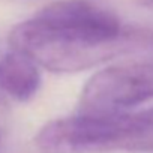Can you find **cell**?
I'll list each match as a JSON object with an SVG mask.
<instances>
[{
	"instance_id": "6da1fadb",
	"label": "cell",
	"mask_w": 153,
	"mask_h": 153,
	"mask_svg": "<svg viewBox=\"0 0 153 153\" xmlns=\"http://www.w3.org/2000/svg\"><path fill=\"white\" fill-rule=\"evenodd\" d=\"M9 45L47 71L71 74L149 48L153 33L125 27L90 0H57L17 24Z\"/></svg>"
},
{
	"instance_id": "7a4b0ae2",
	"label": "cell",
	"mask_w": 153,
	"mask_h": 153,
	"mask_svg": "<svg viewBox=\"0 0 153 153\" xmlns=\"http://www.w3.org/2000/svg\"><path fill=\"white\" fill-rule=\"evenodd\" d=\"M35 144L42 153L153 152V108L57 119L38 132Z\"/></svg>"
},
{
	"instance_id": "3957f363",
	"label": "cell",
	"mask_w": 153,
	"mask_h": 153,
	"mask_svg": "<svg viewBox=\"0 0 153 153\" xmlns=\"http://www.w3.org/2000/svg\"><path fill=\"white\" fill-rule=\"evenodd\" d=\"M153 99V62H129L98 71L81 90L80 113H116Z\"/></svg>"
},
{
	"instance_id": "277c9868",
	"label": "cell",
	"mask_w": 153,
	"mask_h": 153,
	"mask_svg": "<svg viewBox=\"0 0 153 153\" xmlns=\"http://www.w3.org/2000/svg\"><path fill=\"white\" fill-rule=\"evenodd\" d=\"M41 87L39 65L12 50L0 57V90L15 101H30Z\"/></svg>"
}]
</instances>
